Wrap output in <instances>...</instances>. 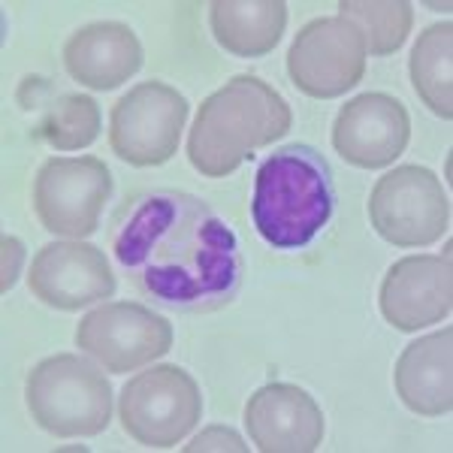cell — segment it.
Wrapping results in <instances>:
<instances>
[{
	"label": "cell",
	"instance_id": "obj_21",
	"mask_svg": "<svg viewBox=\"0 0 453 453\" xmlns=\"http://www.w3.org/2000/svg\"><path fill=\"white\" fill-rule=\"evenodd\" d=\"M188 450H248V444L239 438L233 429L226 426H209L206 433H200L188 444Z\"/></svg>",
	"mask_w": 453,
	"mask_h": 453
},
{
	"label": "cell",
	"instance_id": "obj_10",
	"mask_svg": "<svg viewBox=\"0 0 453 453\" xmlns=\"http://www.w3.org/2000/svg\"><path fill=\"white\" fill-rule=\"evenodd\" d=\"M366 73V46L342 16L314 19L303 27L288 52V76L314 100H333L360 85Z\"/></svg>",
	"mask_w": 453,
	"mask_h": 453
},
{
	"label": "cell",
	"instance_id": "obj_14",
	"mask_svg": "<svg viewBox=\"0 0 453 453\" xmlns=\"http://www.w3.org/2000/svg\"><path fill=\"white\" fill-rule=\"evenodd\" d=\"M245 426L263 453H311L326 433L320 405L296 384L260 387L245 405Z\"/></svg>",
	"mask_w": 453,
	"mask_h": 453
},
{
	"label": "cell",
	"instance_id": "obj_22",
	"mask_svg": "<svg viewBox=\"0 0 453 453\" xmlns=\"http://www.w3.org/2000/svg\"><path fill=\"white\" fill-rule=\"evenodd\" d=\"M21 260H25V245L16 236H4V294L16 284Z\"/></svg>",
	"mask_w": 453,
	"mask_h": 453
},
{
	"label": "cell",
	"instance_id": "obj_16",
	"mask_svg": "<svg viewBox=\"0 0 453 453\" xmlns=\"http://www.w3.org/2000/svg\"><path fill=\"white\" fill-rule=\"evenodd\" d=\"M402 405L420 418H444L453 408V330L444 326L411 342L393 369Z\"/></svg>",
	"mask_w": 453,
	"mask_h": 453
},
{
	"label": "cell",
	"instance_id": "obj_6",
	"mask_svg": "<svg viewBox=\"0 0 453 453\" xmlns=\"http://www.w3.org/2000/svg\"><path fill=\"white\" fill-rule=\"evenodd\" d=\"M369 221L384 242L396 248H426L450 226V200L438 175L405 164L378 179L369 196Z\"/></svg>",
	"mask_w": 453,
	"mask_h": 453
},
{
	"label": "cell",
	"instance_id": "obj_2",
	"mask_svg": "<svg viewBox=\"0 0 453 453\" xmlns=\"http://www.w3.org/2000/svg\"><path fill=\"white\" fill-rule=\"evenodd\" d=\"M290 127L294 112L273 85L260 76H233L196 109L188 157L206 179H226L254 157V149L273 145Z\"/></svg>",
	"mask_w": 453,
	"mask_h": 453
},
{
	"label": "cell",
	"instance_id": "obj_17",
	"mask_svg": "<svg viewBox=\"0 0 453 453\" xmlns=\"http://www.w3.org/2000/svg\"><path fill=\"white\" fill-rule=\"evenodd\" d=\"M209 25L218 46L236 58H263L279 46L288 27L284 0H215Z\"/></svg>",
	"mask_w": 453,
	"mask_h": 453
},
{
	"label": "cell",
	"instance_id": "obj_8",
	"mask_svg": "<svg viewBox=\"0 0 453 453\" xmlns=\"http://www.w3.org/2000/svg\"><path fill=\"white\" fill-rule=\"evenodd\" d=\"M109 196L112 173L100 157H49L34 179V211L55 236H91Z\"/></svg>",
	"mask_w": 453,
	"mask_h": 453
},
{
	"label": "cell",
	"instance_id": "obj_13",
	"mask_svg": "<svg viewBox=\"0 0 453 453\" xmlns=\"http://www.w3.org/2000/svg\"><path fill=\"white\" fill-rule=\"evenodd\" d=\"M411 140V119L396 97L369 91L348 100L333 121V149L360 170L390 166Z\"/></svg>",
	"mask_w": 453,
	"mask_h": 453
},
{
	"label": "cell",
	"instance_id": "obj_9",
	"mask_svg": "<svg viewBox=\"0 0 453 453\" xmlns=\"http://www.w3.org/2000/svg\"><path fill=\"white\" fill-rule=\"evenodd\" d=\"M76 345L106 372L124 375L170 354L173 324L142 303H106L79 320Z\"/></svg>",
	"mask_w": 453,
	"mask_h": 453
},
{
	"label": "cell",
	"instance_id": "obj_18",
	"mask_svg": "<svg viewBox=\"0 0 453 453\" xmlns=\"http://www.w3.org/2000/svg\"><path fill=\"white\" fill-rule=\"evenodd\" d=\"M411 85L414 94L438 119H453V25L438 21L418 36L411 49Z\"/></svg>",
	"mask_w": 453,
	"mask_h": 453
},
{
	"label": "cell",
	"instance_id": "obj_20",
	"mask_svg": "<svg viewBox=\"0 0 453 453\" xmlns=\"http://www.w3.org/2000/svg\"><path fill=\"white\" fill-rule=\"evenodd\" d=\"M100 106L88 94H58L46 106L40 124L34 127V136L52 145L58 151H76L88 149L100 136Z\"/></svg>",
	"mask_w": 453,
	"mask_h": 453
},
{
	"label": "cell",
	"instance_id": "obj_7",
	"mask_svg": "<svg viewBox=\"0 0 453 453\" xmlns=\"http://www.w3.org/2000/svg\"><path fill=\"white\" fill-rule=\"evenodd\" d=\"M188 100L166 82H140L112 106L109 145L130 166H160L175 157L188 121Z\"/></svg>",
	"mask_w": 453,
	"mask_h": 453
},
{
	"label": "cell",
	"instance_id": "obj_12",
	"mask_svg": "<svg viewBox=\"0 0 453 453\" xmlns=\"http://www.w3.org/2000/svg\"><path fill=\"white\" fill-rule=\"evenodd\" d=\"M381 314L399 333H418L441 324L453 309V269L450 251L411 254L387 269L381 281Z\"/></svg>",
	"mask_w": 453,
	"mask_h": 453
},
{
	"label": "cell",
	"instance_id": "obj_1",
	"mask_svg": "<svg viewBox=\"0 0 453 453\" xmlns=\"http://www.w3.org/2000/svg\"><path fill=\"white\" fill-rule=\"evenodd\" d=\"M112 254L134 288L170 311L224 309L245 275L233 226L185 191L136 196L115 224Z\"/></svg>",
	"mask_w": 453,
	"mask_h": 453
},
{
	"label": "cell",
	"instance_id": "obj_19",
	"mask_svg": "<svg viewBox=\"0 0 453 453\" xmlns=\"http://www.w3.org/2000/svg\"><path fill=\"white\" fill-rule=\"evenodd\" d=\"M339 16L360 31L366 55L387 58L405 46L414 6L408 0H342Z\"/></svg>",
	"mask_w": 453,
	"mask_h": 453
},
{
	"label": "cell",
	"instance_id": "obj_3",
	"mask_svg": "<svg viewBox=\"0 0 453 453\" xmlns=\"http://www.w3.org/2000/svg\"><path fill=\"white\" fill-rule=\"evenodd\" d=\"M335 209L333 170L318 149L284 145L260 164L251 221L275 251H303L330 224Z\"/></svg>",
	"mask_w": 453,
	"mask_h": 453
},
{
	"label": "cell",
	"instance_id": "obj_11",
	"mask_svg": "<svg viewBox=\"0 0 453 453\" xmlns=\"http://www.w3.org/2000/svg\"><path fill=\"white\" fill-rule=\"evenodd\" d=\"M27 288L34 299L58 311H79L119 288L106 254L91 242H49L34 254Z\"/></svg>",
	"mask_w": 453,
	"mask_h": 453
},
{
	"label": "cell",
	"instance_id": "obj_5",
	"mask_svg": "<svg viewBox=\"0 0 453 453\" xmlns=\"http://www.w3.org/2000/svg\"><path fill=\"white\" fill-rule=\"evenodd\" d=\"M119 420L136 444L175 448L203 420V393L181 366H155L134 375L119 396Z\"/></svg>",
	"mask_w": 453,
	"mask_h": 453
},
{
	"label": "cell",
	"instance_id": "obj_15",
	"mask_svg": "<svg viewBox=\"0 0 453 453\" xmlns=\"http://www.w3.org/2000/svg\"><path fill=\"white\" fill-rule=\"evenodd\" d=\"M70 79L91 91H112L142 67V42L121 21H91L64 42Z\"/></svg>",
	"mask_w": 453,
	"mask_h": 453
},
{
	"label": "cell",
	"instance_id": "obj_4",
	"mask_svg": "<svg viewBox=\"0 0 453 453\" xmlns=\"http://www.w3.org/2000/svg\"><path fill=\"white\" fill-rule=\"evenodd\" d=\"M34 423L55 438H91L112 423V384L79 354L36 363L25 384Z\"/></svg>",
	"mask_w": 453,
	"mask_h": 453
}]
</instances>
